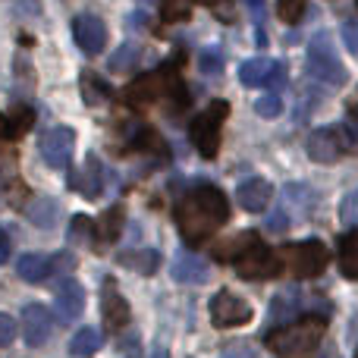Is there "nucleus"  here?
<instances>
[{"label": "nucleus", "instance_id": "nucleus-1", "mask_svg": "<svg viewBox=\"0 0 358 358\" xmlns=\"http://www.w3.org/2000/svg\"><path fill=\"white\" fill-rule=\"evenodd\" d=\"M173 217L185 245H201L229 220V201L217 185L201 182L179 198Z\"/></svg>", "mask_w": 358, "mask_h": 358}, {"label": "nucleus", "instance_id": "nucleus-2", "mask_svg": "<svg viewBox=\"0 0 358 358\" xmlns=\"http://www.w3.org/2000/svg\"><path fill=\"white\" fill-rule=\"evenodd\" d=\"M324 330H327V315H302L283 327H273L264 343L277 358H315Z\"/></svg>", "mask_w": 358, "mask_h": 358}, {"label": "nucleus", "instance_id": "nucleus-3", "mask_svg": "<svg viewBox=\"0 0 358 358\" xmlns=\"http://www.w3.org/2000/svg\"><path fill=\"white\" fill-rule=\"evenodd\" d=\"M123 98L129 101V104H136V107L157 104V101H170V104L176 101V107L189 104V92H185V85H182V79H179V73H176L173 63L155 69V73L138 76L132 85H126Z\"/></svg>", "mask_w": 358, "mask_h": 358}, {"label": "nucleus", "instance_id": "nucleus-4", "mask_svg": "<svg viewBox=\"0 0 358 358\" xmlns=\"http://www.w3.org/2000/svg\"><path fill=\"white\" fill-rule=\"evenodd\" d=\"M227 117H229L227 101H210V104L192 120L189 138L204 161H214L217 151H220V132H223V120Z\"/></svg>", "mask_w": 358, "mask_h": 358}, {"label": "nucleus", "instance_id": "nucleus-5", "mask_svg": "<svg viewBox=\"0 0 358 358\" xmlns=\"http://www.w3.org/2000/svg\"><path fill=\"white\" fill-rule=\"evenodd\" d=\"M280 252V261H283V273L296 280H308V277H317L324 273L330 261V252L324 242L317 239H308V242H289V245L277 248Z\"/></svg>", "mask_w": 358, "mask_h": 358}, {"label": "nucleus", "instance_id": "nucleus-6", "mask_svg": "<svg viewBox=\"0 0 358 358\" xmlns=\"http://www.w3.org/2000/svg\"><path fill=\"white\" fill-rule=\"evenodd\" d=\"M308 73L315 79L327 82V85H343L346 82V66L340 63L336 50L330 48V35H315V41L308 44Z\"/></svg>", "mask_w": 358, "mask_h": 358}, {"label": "nucleus", "instance_id": "nucleus-7", "mask_svg": "<svg viewBox=\"0 0 358 358\" xmlns=\"http://www.w3.org/2000/svg\"><path fill=\"white\" fill-rule=\"evenodd\" d=\"M236 273L242 280H271V277H280L283 273V261H280V252L277 248H267L264 242L252 245L245 255L233 261Z\"/></svg>", "mask_w": 358, "mask_h": 358}, {"label": "nucleus", "instance_id": "nucleus-8", "mask_svg": "<svg viewBox=\"0 0 358 358\" xmlns=\"http://www.w3.org/2000/svg\"><path fill=\"white\" fill-rule=\"evenodd\" d=\"M343 155H349L346 129L343 126H321L308 136V157L317 164H336Z\"/></svg>", "mask_w": 358, "mask_h": 358}, {"label": "nucleus", "instance_id": "nucleus-9", "mask_svg": "<svg viewBox=\"0 0 358 358\" xmlns=\"http://www.w3.org/2000/svg\"><path fill=\"white\" fill-rule=\"evenodd\" d=\"M73 148H76V132L69 129V126H54V129H48L41 136V142H38V151H41L44 164H48L50 170L69 167Z\"/></svg>", "mask_w": 358, "mask_h": 358}, {"label": "nucleus", "instance_id": "nucleus-10", "mask_svg": "<svg viewBox=\"0 0 358 358\" xmlns=\"http://www.w3.org/2000/svg\"><path fill=\"white\" fill-rule=\"evenodd\" d=\"M210 321H214V327H220V330L242 327V324L252 321V305H248L245 299H239L236 292L223 289L210 299Z\"/></svg>", "mask_w": 358, "mask_h": 358}, {"label": "nucleus", "instance_id": "nucleus-11", "mask_svg": "<svg viewBox=\"0 0 358 358\" xmlns=\"http://www.w3.org/2000/svg\"><path fill=\"white\" fill-rule=\"evenodd\" d=\"M25 201H29V185L19 176L16 151L3 148L0 151V204H6V208H22Z\"/></svg>", "mask_w": 358, "mask_h": 358}, {"label": "nucleus", "instance_id": "nucleus-12", "mask_svg": "<svg viewBox=\"0 0 358 358\" xmlns=\"http://www.w3.org/2000/svg\"><path fill=\"white\" fill-rule=\"evenodd\" d=\"M101 317L107 330H123L129 324V302L117 289L113 277H104V286H101Z\"/></svg>", "mask_w": 358, "mask_h": 358}, {"label": "nucleus", "instance_id": "nucleus-13", "mask_svg": "<svg viewBox=\"0 0 358 358\" xmlns=\"http://www.w3.org/2000/svg\"><path fill=\"white\" fill-rule=\"evenodd\" d=\"M73 38L82 48V54L94 57L107 48V25L92 13H82V16L73 19Z\"/></svg>", "mask_w": 358, "mask_h": 358}, {"label": "nucleus", "instance_id": "nucleus-14", "mask_svg": "<svg viewBox=\"0 0 358 358\" xmlns=\"http://www.w3.org/2000/svg\"><path fill=\"white\" fill-rule=\"evenodd\" d=\"M54 334V321H50L44 305H25L22 308V340L29 346H44Z\"/></svg>", "mask_w": 358, "mask_h": 358}, {"label": "nucleus", "instance_id": "nucleus-15", "mask_svg": "<svg viewBox=\"0 0 358 358\" xmlns=\"http://www.w3.org/2000/svg\"><path fill=\"white\" fill-rule=\"evenodd\" d=\"M54 308L60 311L63 321H73V317H79L82 311H85V289H82V283H76V280H63V283L57 286Z\"/></svg>", "mask_w": 358, "mask_h": 358}, {"label": "nucleus", "instance_id": "nucleus-16", "mask_svg": "<svg viewBox=\"0 0 358 358\" xmlns=\"http://www.w3.org/2000/svg\"><path fill=\"white\" fill-rule=\"evenodd\" d=\"M273 198V185L267 182V179H245V182L236 189V201L242 204L245 210H252V214H261V210L271 204Z\"/></svg>", "mask_w": 358, "mask_h": 358}, {"label": "nucleus", "instance_id": "nucleus-17", "mask_svg": "<svg viewBox=\"0 0 358 358\" xmlns=\"http://www.w3.org/2000/svg\"><path fill=\"white\" fill-rule=\"evenodd\" d=\"M69 185L73 189H79L85 198H98L101 192H104V170H101V161L98 157H88L85 167H82V173H69Z\"/></svg>", "mask_w": 358, "mask_h": 358}, {"label": "nucleus", "instance_id": "nucleus-18", "mask_svg": "<svg viewBox=\"0 0 358 358\" xmlns=\"http://www.w3.org/2000/svg\"><path fill=\"white\" fill-rule=\"evenodd\" d=\"M31 123H35V110L31 107H13V110L0 113V138H6V142H13V138L25 136V132L31 129Z\"/></svg>", "mask_w": 358, "mask_h": 358}, {"label": "nucleus", "instance_id": "nucleus-19", "mask_svg": "<svg viewBox=\"0 0 358 358\" xmlns=\"http://www.w3.org/2000/svg\"><path fill=\"white\" fill-rule=\"evenodd\" d=\"M54 271H57L54 258H44V255H35V252L19 255V261H16V273L22 280H29V283H41V280H48Z\"/></svg>", "mask_w": 358, "mask_h": 358}, {"label": "nucleus", "instance_id": "nucleus-20", "mask_svg": "<svg viewBox=\"0 0 358 358\" xmlns=\"http://www.w3.org/2000/svg\"><path fill=\"white\" fill-rule=\"evenodd\" d=\"M208 264H204L198 255H189V252H179L173 258V280L179 283H204L208 280Z\"/></svg>", "mask_w": 358, "mask_h": 358}, {"label": "nucleus", "instance_id": "nucleus-21", "mask_svg": "<svg viewBox=\"0 0 358 358\" xmlns=\"http://www.w3.org/2000/svg\"><path fill=\"white\" fill-rule=\"evenodd\" d=\"M273 66H277V60H267V57H252V60H245L239 66V82L245 88H261L271 82L273 76Z\"/></svg>", "mask_w": 358, "mask_h": 358}, {"label": "nucleus", "instance_id": "nucleus-22", "mask_svg": "<svg viewBox=\"0 0 358 358\" xmlns=\"http://www.w3.org/2000/svg\"><path fill=\"white\" fill-rule=\"evenodd\" d=\"M336 261H340L343 277L358 280V229L340 236V245H336Z\"/></svg>", "mask_w": 358, "mask_h": 358}, {"label": "nucleus", "instance_id": "nucleus-23", "mask_svg": "<svg viewBox=\"0 0 358 358\" xmlns=\"http://www.w3.org/2000/svg\"><path fill=\"white\" fill-rule=\"evenodd\" d=\"M258 233H236L233 239H227V242H217L214 245V258H220V261H236L239 255H245L252 245H258Z\"/></svg>", "mask_w": 358, "mask_h": 358}, {"label": "nucleus", "instance_id": "nucleus-24", "mask_svg": "<svg viewBox=\"0 0 358 358\" xmlns=\"http://www.w3.org/2000/svg\"><path fill=\"white\" fill-rule=\"evenodd\" d=\"M120 264L142 273V277H151V273H157V267H161V255L148 252V248H145V252H123L120 255Z\"/></svg>", "mask_w": 358, "mask_h": 358}, {"label": "nucleus", "instance_id": "nucleus-25", "mask_svg": "<svg viewBox=\"0 0 358 358\" xmlns=\"http://www.w3.org/2000/svg\"><path fill=\"white\" fill-rule=\"evenodd\" d=\"M120 233H123V208H120V204H113V208H107L104 214H101V220H98L101 245H110V242H117Z\"/></svg>", "mask_w": 358, "mask_h": 358}, {"label": "nucleus", "instance_id": "nucleus-26", "mask_svg": "<svg viewBox=\"0 0 358 358\" xmlns=\"http://www.w3.org/2000/svg\"><path fill=\"white\" fill-rule=\"evenodd\" d=\"M69 239L85 248H104L98 239V223L88 220V217H73V223H69Z\"/></svg>", "mask_w": 358, "mask_h": 358}, {"label": "nucleus", "instance_id": "nucleus-27", "mask_svg": "<svg viewBox=\"0 0 358 358\" xmlns=\"http://www.w3.org/2000/svg\"><path fill=\"white\" fill-rule=\"evenodd\" d=\"M98 346H101V334H98V330H94V327H82L79 334L69 340V355L88 358V355L98 352Z\"/></svg>", "mask_w": 358, "mask_h": 358}, {"label": "nucleus", "instance_id": "nucleus-28", "mask_svg": "<svg viewBox=\"0 0 358 358\" xmlns=\"http://www.w3.org/2000/svg\"><path fill=\"white\" fill-rule=\"evenodd\" d=\"M25 214H29V220L35 223V227L48 229V227H54V223H57V201H54V198H38V201L31 204Z\"/></svg>", "mask_w": 358, "mask_h": 358}, {"label": "nucleus", "instance_id": "nucleus-29", "mask_svg": "<svg viewBox=\"0 0 358 358\" xmlns=\"http://www.w3.org/2000/svg\"><path fill=\"white\" fill-rule=\"evenodd\" d=\"M82 98H85V104H104L107 98H110V88H107L104 79H98L94 73H85L82 76Z\"/></svg>", "mask_w": 358, "mask_h": 358}, {"label": "nucleus", "instance_id": "nucleus-30", "mask_svg": "<svg viewBox=\"0 0 358 358\" xmlns=\"http://www.w3.org/2000/svg\"><path fill=\"white\" fill-rule=\"evenodd\" d=\"M192 3H195V0H161L164 22H185V19L192 16Z\"/></svg>", "mask_w": 358, "mask_h": 358}, {"label": "nucleus", "instance_id": "nucleus-31", "mask_svg": "<svg viewBox=\"0 0 358 358\" xmlns=\"http://www.w3.org/2000/svg\"><path fill=\"white\" fill-rule=\"evenodd\" d=\"M305 6H308V0H277V16L286 25H299L305 16Z\"/></svg>", "mask_w": 358, "mask_h": 358}, {"label": "nucleus", "instance_id": "nucleus-32", "mask_svg": "<svg viewBox=\"0 0 358 358\" xmlns=\"http://www.w3.org/2000/svg\"><path fill=\"white\" fill-rule=\"evenodd\" d=\"M198 66H201L204 76H220L223 73V57L217 54L214 48H204L201 54H198Z\"/></svg>", "mask_w": 358, "mask_h": 358}, {"label": "nucleus", "instance_id": "nucleus-33", "mask_svg": "<svg viewBox=\"0 0 358 358\" xmlns=\"http://www.w3.org/2000/svg\"><path fill=\"white\" fill-rule=\"evenodd\" d=\"M255 110H258L264 120H273V117H280V110H283V101H280L277 92H271V94L255 101Z\"/></svg>", "mask_w": 358, "mask_h": 358}, {"label": "nucleus", "instance_id": "nucleus-34", "mask_svg": "<svg viewBox=\"0 0 358 358\" xmlns=\"http://www.w3.org/2000/svg\"><path fill=\"white\" fill-rule=\"evenodd\" d=\"M340 220L358 227V189H352L346 198H343V204H340Z\"/></svg>", "mask_w": 358, "mask_h": 358}, {"label": "nucleus", "instance_id": "nucleus-35", "mask_svg": "<svg viewBox=\"0 0 358 358\" xmlns=\"http://www.w3.org/2000/svg\"><path fill=\"white\" fill-rule=\"evenodd\" d=\"M136 57H138L136 44H123V50H117V54L110 57V69H129L132 63H136Z\"/></svg>", "mask_w": 358, "mask_h": 358}, {"label": "nucleus", "instance_id": "nucleus-36", "mask_svg": "<svg viewBox=\"0 0 358 358\" xmlns=\"http://www.w3.org/2000/svg\"><path fill=\"white\" fill-rule=\"evenodd\" d=\"M13 340H16V321L0 315V346H10Z\"/></svg>", "mask_w": 358, "mask_h": 358}, {"label": "nucleus", "instance_id": "nucleus-37", "mask_svg": "<svg viewBox=\"0 0 358 358\" xmlns=\"http://www.w3.org/2000/svg\"><path fill=\"white\" fill-rule=\"evenodd\" d=\"M10 252H13V242H10V233H6L3 227H0V264H6L10 261Z\"/></svg>", "mask_w": 358, "mask_h": 358}, {"label": "nucleus", "instance_id": "nucleus-38", "mask_svg": "<svg viewBox=\"0 0 358 358\" xmlns=\"http://www.w3.org/2000/svg\"><path fill=\"white\" fill-rule=\"evenodd\" d=\"M343 38H346V44H349V50L358 57V35H355V25L352 22H346L343 25Z\"/></svg>", "mask_w": 358, "mask_h": 358}, {"label": "nucleus", "instance_id": "nucleus-39", "mask_svg": "<svg viewBox=\"0 0 358 358\" xmlns=\"http://www.w3.org/2000/svg\"><path fill=\"white\" fill-rule=\"evenodd\" d=\"M245 6L255 13V16H261V13H264V0H245Z\"/></svg>", "mask_w": 358, "mask_h": 358}, {"label": "nucleus", "instance_id": "nucleus-40", "mask_svg": "<svg viewBox=\"0 0 358 358\" xmlns=\"http://www.w3.org/2000/svg\"><path fill=\"white\" fill-rule=\"evenodd\" d=\"M195 3L210 6V10H220V6H223V3H229V0H195Z\"/></svg>", "mask_w": 358, "mask_h": 358}, {"label": "nucleus", "instance_id": "nucleus-41", "mask_svg": "<svg viewBox=\"0 0 358 358\" xmlns=\"http://www.w3.org/2000/svg\"><path fill=\"white\" fill-rule=\"evenodd\" d=\"M151 358H167V349L157 346V349H155V355H151Z\"/></svg>", "mask_w": 358, "mask_h": 358}, {"label": "nucleus", "instance_id": "nucleus-42", "mask_svg": "<svg viewBox=\"0 0 358 358\" xmlns=\"http://www.w3.org/2000/svg\"><path fill=\"white\" fill-rule=\"evenodd\" d=\"M355 358H358V349H355Z\"/></svg>", "mask_w": 358, "mask_h": 358}, {"label": "nucleus", "instance_id": "nucleus-43", "mask_svg": "<svg viewBox=\"0 0 358 358\" xmlns=\"http://www.w3.org/2000/svg\"><path fill=\"white\" fill-rule=\"evenodd\" d=\"M227 358H233V355H227Z\"/></svg>", "mask_w": 358, "mask_h": 358}]
</instances>
